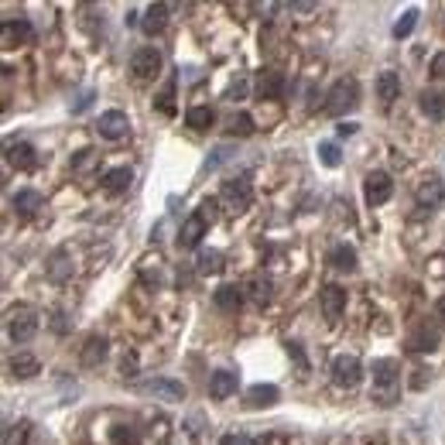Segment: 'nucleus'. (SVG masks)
I'll return each instance as SVG.
<instances>
[{
    "label": "nucleus",
    "instance_id": "nucleus-26",
    "mask_svg": "<svg viewBox=\"0 0 445 445\" xmlns=\"http://www.w3.org/2000/svg\"><path fill=\"white\" fill-rule=\"evenodd\" d=\"M418 106H421V113L428 117V120H445V93H421V100H418Z\"/></svg>",
    "mask_w": 445,
    "mask_h": 445
},
{
    "label": "nucleus",
    "instance_id": "nucleus-29",
    "mask_svg": "<svg viewBox=\"0 0 445 445\" xmlns=\"http://www.w3.org/2000/svg\"><path fill=\"white\" fill-rule=\"evenodd\" d=\"M212 120H216V113H212L209 106H192V110L185 113V124H188L192 131H209Z\"/></svg>",
    "mask_w": 445,
    "mask_h": 445
},
{
    "label": "nucleus",
    "instance_id": "nucleus-7",
    "mask_svg": "<svg viewBox=\"0 0 445 445\" xmlns=\"http://www.w3.org/2000/svg\"><path fill=\"white\" fill-rule=\"evenodd\" d=\"M131 69L137 79H155L161 72V52H157L155 45H144V49H137L131 58Z\"/></svg>",
    "mask_w": 445,
    "mask_h": 445
},
{
    "label": "nucleus",
    "instance_id": "nucleus-19",
    "mask_svg": "<svg viewBox=\"0 0 445 445\" xmlns=\"http://www.w3.org/2000/svg\"><path fill=\"white\" fill-rule=\"evenodd\" d=\"M212 302H216V309H219V312H240V305H243V288H236V285H223V288H216Z\"/></svg>",
    "mask_w": 445,
    "mask_h": 445
},
{
    "label": "nucleus",
    "instance_id": "nucleus-10",
    "mask_svg": "<svg viewBox=\"0 0 445 445\" xmlns=\"http://www.w3.org/2000/svg\"><path fill=\"white\" fill-rule=\"evenodd\" d=\"M439 342H442V333H439L435 325H428V322H418V325L411 329V336H408V349H415V353H432Z\"/></svg>",
    "mask_w": 445,
    "mask_h": 445
},
{
    "label": "nucleus",
    "instance_id": "nucleus-5",
    "mask_svg": "<svg viewBox=\"0 0 445 445\" xmlns=\"http://www.w3.org/2000/svg\"><path fill=\"white\" fill-rule=\"evenodd\" d=\"M363 195H367L370 206H384L387 199L394 195V182L387 172H370L363 179Z\"/></svg>",
    "mask_w": 445,
    "mask_h": 445
},
{
    "label": "nucleus",
    "instance_id": "nucleus-9",
    "mask_svg": "<svg viewBox=\"0 0 445 445\" xmlns=\"http://www.w3.org/2000/svg\"><path fill=\"white\" fill-rule=\"evenodd\" d=\"M100 137H106V141H120V137H127V131H131V120H127V113L124 110H106V113H100Z\"/></svg>",
    "mask_w": 445,
    "mask_h": 445
},
{
    "label": "nucleus",
    "instance_id": "nucleus-13",
    "mask_svg": "<svg viewBox=\"0 0 445 445\" xmlns=\"http://www.w3.org/2000/svg\"><path fill=\"white\" fill-rule=\"evenodd\" d=\"M7 165L18 168V172H31L38 165V155L27 141H18V144H7Z\"/></svg>",
    "mask_w": 445,
    "mask_h": 445
},
{
    "label": "nucleus",
    "instance_id": "nucleus-16",
    "mask_svg": "<svg viewBox=\"0 0 445 445\" xmlns=\"http://www.w3.org/2000/svg\"><path fill=\"white\" fill-rule=\"evenodd\" d=\"M168 25V4H151L148 11H144V18H141V31L148 34V38H155L161 34Z\"/></svg>",
    "mask_w": 445,
    "mask_h": 445
},
{
    "label": "nucleus",
    "instance_id": "nucleus-30",
    "mask_svg": "<svg viewBox=\"0 0 445 445\" xmlns=\"http://www.w3.org/2000/svg\"><path fill=\"white\" fill-rule=\"evenodd\" d=\"M199 274H219L223 271V254L219 250H199Z\"/></svg>",
    "mask_w": 445,
    "mask_h": 445
},
{
    "label": "nucleus",
    "instance_id": "nucleus-41",
    "mask_svg": "<svg viewBox=\"0 0 445 445\" xmlns=\"http://www.w3.org/2000/svg\"><path fill=\"white\" fill-rule=\"evenodd\" d=\"M432 76H445V52H439L432 58Z\"/></svg>",
    "mask_w": 445,
    "mask_h": 445
},
{
    "label": "nucleus",
    "instance_id": "nucleus-8",
    "mask_svg": "<svg viewBox=\"0 0 445 445\" xmlns=\"http://www.w3.org/2000/svg\"><path fill=\"white\" fill-rule=\"evenodd\" d=\"M34 41V27L27 25L25 18L21 21H4L0 27V45L4 49H21V45H31Z\"/></svg>",
    "mask_w": 445,
    "mask_h": 445
},
{
    "label": "nucleus",
    "instance_id": "nucleus-34",
    "mask_svg": "<svg viewBox=\"0 0 445 445\" xmlns=\"http://www.w3.org/2000/svg\"><path fill=\"white\" fill-rule=\"evenodd\" d=\"M226 134H230V137H250V134H254V117H250V113L233 117L230 127H226Z\"/></svg>",
    "mask_w": 445,
    "mask_h": 445
},
{
    "label": "nucleus",
    "instance_id": "nucleus-44",
    "mask_svg": "<svg viewBox=\"0 0 445 445\" xmlns=\"http://www.w3.org/2000/svg\"><path fill=\"white\" fill-rule=\"evenodd\" d=\"M435 312H439V318H445V295L435 302Z\"/></svg>",
    "mask_w": 445,
    "mask_h": 445
},
{
    "label": "nucleus",
    "instance_id": "nucleus-33",
    "mask_svg": "<svg viewBox=\"0 0 445 445\" xmlns=\"http://www.w3.org/2000/svg\"><path fill=\"white\" fill-rule=\"evenodd\" d=\"M110 442L113 445H137V428H134V425H113V428H110Z\"/></svg>",
    "mask_w": 445,
    "mask_h": 445
},
{
    "label": "nucleus",
    "instance_id": "nucleus-37",
    "mask_svg": "<svg viewBox=\"0 0 445 445\" xmlns=\"http://www.w3.org/2000/svg\"><path fill=\"white\" fill-rule=\"evenodd\" d=\"M216 209H219V202H216V199H202V206H199L195 212H199L206 223H212V219H216Z\"/></svg>",
    "mask_w": 445,
    "mask_h": 445
},
{
    "label": "nucleus",
    "instance_id": "nucleus-25",
    "mask_svg": "<svg viewBox=\"0 0 445 445\" xmlns=\"http://www.w3.org/2000/svg\"><path fill=\"white\" fill-rule=\"evenodd\" d=\"M134 182V172L131 168H110L103 175V188L110 192V195H120V192H127Z\"/></svg>",
    "mask_w": 445,
    "mask_h": 445
},
{
    "label": "nucleus",
    "instance_id": "nucleus-20",
    "mask_svg": "<svg viewBox=\"0 0 445 445\" xmlns=\"http://www.w3.org/2000/svg\"><path fill=\"white\" fill-rule=\"evenodd\" d=\"M106 353H110V342H106L103 336H89L79 356H82V363H86V367H100V363L106 360Z\"/></svg>",
    "mask_w": 445,
    "mask_h": 445
},
{
    "label": "nucleus",
    "instance_id": "nucleus-24",
    "mask_svg": "<svg viewBox=\"0 0 445 445\" xmlns=\"http://www.w3.org/2000/svg\"><path fill=\"white\" fill-rule=\"evenodd\" d=\"M243 291L257 302V305H267L271 302V291H274V285H271V278H264V274H250L247 281H243Z\"/></svg>",
    "mask_w": 445,
    "mask_h": 445
},
{
    "label": "nucleus",
    "instance_id": "nucleus-2",
    "mask_svg": "<svg viewBox=\"0 0 445 445\" xmlns=\"http://www.w3.org/2000/svg\"><path fill=\"white\" fill-rule=\"evenodd\" d=\"M356 106H360V82L356 79H336L333 89L325 93V110L333 117H342V113H349Z\"/></svg>",
    "mask_w": 445,
    "mask_h": 445
},
{
    "label": "nucleus",
    "instance_id": "nucleus-11",
    "mask_svg": "<svg viewBox=\"0 0 445 445\" xmlns=\"http://www.w3.org/2000/svg\"><path fill=\"white\" fill-rule=\"evenodd\" d=\"M141 391L157 397V401H185V387L179 380H168V377H155V380L141 384Z\"/></svg>",
    "mask_w": 445,
    "mask_h": 445
},
{
    "label": "nucleus",
    "instance_id": "nucleus-6",
    "mask_svg": "<svg viewBox=\"0 0 445 445\" xmlns=\"http://www.w3.org/2000/svg\"><path fill=\"white\" fill-rule=\"evenodd\" d=\"M329 370H333V380H336L340 387H346V391H349V387H356V384L363 380V367H360V360H356V356H336Z\"/></svg>",
    "mask_w": 445,
    "mask_h": 445
},
{
    "label": "nucleus",
    "instance_id": "nucleus-3",
    "mask_svg": "<svg viewBox=\"0 0 445 445\" xmlns=\"http://www.w3.org/2000/svg\"><path fill=\"white\" fill-rule=\"evenodd\" d=\"M34 333H38V312H34V309L18 305V309L7 312V336H11L14 342L34 340Z\"/></svg>",
    "mask_w": 445,
    "mask_h": 445
},
{
    "label": "nucleus",
    "instance_id": "nucleus-31",
    "mask_svg": "<svg viewBox=\"0 0 445 445\" xmlns=\"http://www.w3.org/2000/svg\"><path fill=\"white\" fill-rule=\"evenodd\" d=\"M442 199H445L442 182H428V185H421V188H418V202H421V206H439Z\"/></svg>",
    "mask_w": 445,
    "mask_h": 445
},
{
    "label": "nucleus",
    "instance_id": "nucleus-15",
    "mask_svg": "<svg viewBox=\"0 0 445 445\" xmlns=\"http://www.w3.org/2000/svg\"><path fill=\"white\" fill-rule=\"evenodd\" d=\"M209 230V223L199 216V212H192L188 219L182 223V233H179V247H199L202 243V236Z\"/></svg>",
    "mask_w": 445,
    "mask_h": 445
},
{
    "label": "nucleus",
    "instance_id": "nucleus-43",
    "mask_svg": "<svg viewBox=\"0 0 445 445\" xmlns=\"http://www.w3.org/2000/svg\"><path fill=\"white\" fill-rule=\"evenodd\" d=\"M261 445H285V435H271L267 442H264V439H261Z\"/></svg>",
    "mask_w": 445,
    "mask_h": 445
},
{
    "label": "nucleus",
    "instance_id": "nucleus-21",
    "mask_svg": "<svg viewBox=\"0 0 445 445\" xmlns=\"http://www.w3.org/2000/svg\"><path fill=\"white\" fill-rule=\"evenodd\" d=\"M281 401V391L274 387V384H254L250 391H247V404L250 408H271V404H278Z\"/></svg>",
    "mask_w": 445,
    "mask_h": 445
},
{
    "label": "nucleus",
    "instance_id": "nucleus-12",
    "mask_svg": "<svg viewBox=\"0 0 445 445\" xmlns=\"http://www.w3.org/2000/svg\"><path fill=\"white\" fill-rule=\"evenodd\" d=\"M285 89H288V82H285V76L278 69H264L261 76H257V93H261L264 100H281Z\"/></svg>",
    "mask_w": 445,
    "mask_h": 445
},
{
    "label": "nucleus",
    "instance_id": "nucleus-1",
    "mask_svg": "<svg viewBox=\"0 0 445 445\" xmlns=\"http://www.w3.org/2000/svg\"><path fill=\"white\" fill-rule=\"evenodd\" d=\"M397 394H401V367H397V360H377L373 363V401L391 408V404H397Z\"/></svg>",
    "mask_w": 445,
    "mask_h": 445
},
{
    "label": "nucleus",
    "instance_id": "nucleus-18",
    "mask_svg": "<svg viewBox=\"0 0 445 445\" xmlns=\"http://www.w3.org/2000/svg\"><path fill=\"white\" fill-rule=\"evenodd\" d=\"M11 206H14V212H21V216H34V212L45 206V195L34 192V188H21V192L11 199Z\"/></svg>",
    "mask_w": 445,
    "mask_h": 445
},
{
    "label": "nucleus",
    "instance_id": "nucleus-38",
    "mask_svg": "<svg viewBox=\"0 0 445 445\" xmlns=\"http://www.w3.org/2000/svg\"><path fill=\"white\" fill-rule=\"evenodd\" d=\"M219 445H254V439L250 435H240V432H230V435L219 439Z\"/></svg>",
    "mask_w": 445,
    "mask_h": 445
},
{
    "label": "nucleus",
    "instance_id": "nucleus-14",
    "mask_svg": "<svg viewBox=\"0 0 445 445\" xmlns=\"http://www.w3.org/2000/svg\"><path fill=\"white\" fill-rule=\"evenodd\" d=\"M236 387H240V377H236L233 370H216L209 377V394L216 401H226V397H233Z\"/></svg>",
    "mask_w": 445,
    "mask_h": 445
},
{
    "label": "nucleus",
    "instance_id": "nucleus-40",
    "mask_svg": "<svg viewBox=\"0 0 445 445\" xmlns=\"http://www.w3.org/2000/svg\"><path fill=\"white\" fill-rule=\"evenodd\" d=\"M120 373H124V377H137V356H134V353H127V356H124Z\"/></svg>",
    "mask_w": 445,
    "mask_h": 445
},
{
    "label": "nucleus",
    "instance_id": "nucleus-22",
    "mask_svg": "<svg viewBox=\"0 0 445 445\" xmlns=\"http://www.w3.org/2000/svg\"><path fill=\"white\" fill-rule=\"evenodd\" d=\"M377 96H380V103H384V106H391L394 100L401 96V76L391 72V69H387V72H380V76H377Z\"/></svg>",
    "mask_w": 445,
    "mask_h": 445
},
{
    "label": "nucleus",
    "instance_id": "nucleus-23",
    "mask_svg": "<svg viewBox=\"0 0 445 445\" xmlns=\"http://www.w3.org/2000/svg\"><path fill=\"white\" fill-rule=\"evenodd\" d=\"M342 309H346V291L340 285H329V288L322 291V312H325V318H340Z\"/></svg>",
    "mask_w": 445,
    "mask_h": 445
},
{
    "label": "nucleus",
    "instance_id": "nucleus-35",
    "mask_svg": "<svg viewBox=\"0 0 445 445\" xmlns=\"http://www.w3.org/2000/svg\"><path fill=\"white\" fill-rule=\"evenodd\" d=\"M318 161H322L325 168H340V165H342L340 148H336V144H329V141H325V144H318Z\"/></svg>",
    "mask_w": 445,
    "mask_h": 445
},
{
    "label": "nucleus",
    "instance_id": "nucleus-39",
    "mask_svg": "<svg viewBox=\"0 0 445 445\" xmlns=\"http://www.w3.org/2000/svg\"><path fill=\"white\" fill-rule=\"evenodd\" d=\"M288 353L295 356V363L302 370H309V360H305V353H302V342H288Z\"/></svg>",
    "mask_w": 445,
    "mask_h": 445
},
{
    "label": "nucleus",
    "instance_id": "nucleus-42",
    "mask_svg": "<svg viewBox=\"0 0 445 445\" xmlns=\"http://www.w3.org/2000/svg\"><path fill=\"white\" fill-rule=\"evenodd\" d=\"M336 131H340V137H353V134H356V124H349V120H342L340 127H336Z\"/></svg>",
    "mask_w": 445,
    "mask_h": 445
},
{
    "label": "nucleus",
    "instance_id": "nucleus-28",
    "mask_svg": "<svg viewBox=\"0 0 445 445\" xmlns=\"http://www.w3.org/2000/svg\"><path fill=\"white\" fill-rule=\"evenodd\" d=\"M329 264H333L336 271H356V250L346 247V243H340V247L329 250Z\"/></svg>",
    "mask_w": 445,
    "mask_h": 445
},
{
    "label": "nucleus",
    "instance_id": "nucleus-32",
    "mask_svg": "<svg viewBox=\"0 0 445 445\" xmlns=\"http://www.w3.org/2000/svg\"><path fill=\"white\" fill-rule=\"evenodd\" d=\"M415 25H418V11L411 7V11H404L401 18H397V25H394V38L401 41V38H408L411 31H415Z\"/></svg>",
    "mask_w": 445,
    "mask_h": 445
},
{
    "label": "nucleus",
    "instance_id": "nucleus-27",
    "mask_svg": "<svg viewBox=\"0 0 445 445\" xmlns=\"http://www.w3.org/2000/svg\"><path fill=\"white\" fill-rule=\"evenodd\" d=\"M49 278H52V281H69V278H72L69 250H55L52 254V261H49Z\"/></svg>",
    "mask_w": 445,
    "mask_h": 445
},
{
    "label": "nucleus",
    "instance_id": "nucleus-17",
    "mask_svg": "<svg viewBox=\"0 0 445 445\" xmlns=\"http://www.w3.org/2000/svg\"><path fill=\"white\" fill-rule=\"evenodd\" d=\"M7 370H11V377H18V380H31V377L41 373V363H38L31 353H18V356H11Z\"/></svg>",
    "mask_w": 445,
    "mask_h": 445
},
{
    "label": "nucleus",
    "instance_id": "nucleus-4",
    "mask_svg": "<svg viewBox=\"0 0 445 445\" xmlns=\"http://www.w3.org/2000/svg\"><path fill=\"white\" fill-rule=\"evenodd\" d=\"M223 202L230 206V209L243 212L250 206V199H254V188H250V179L247 175H240V179H230V182H223Z\"/></svg>",
    "mask_w": 445,
    "mask_h": 445
},
{
    "label": "nucleus",
    "instance_id": "nucleus-36",
    "mask_svg": "<svg viewBox=\"0 0 445 445\" xmlns=\"http://www.w3.org/2000/svg\"><path fill=\"white\" fill-rule=\"evenodd\" d=\"M172 96H175V82H168V89L157 96V106H161L165 113H175V103H172Z\"/></svg>",
    "mask_w": 445,
    "mask_h": 445
}]
</instances>
